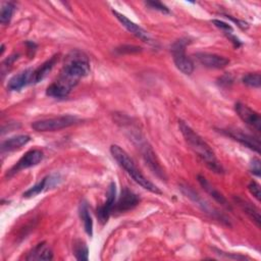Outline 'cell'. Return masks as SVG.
Segmentation results:
<instances>
[{"label":"cell","instance_id":"obj_1","mask_svg":"<svg viewBox=\"0 0 261 261\" xmlns=\"http://www.w3.org/2000/svg\"><path fill=\"white\" fill-rule=\"evenodd\" d=\"M179 130L182 134L186 142L189 144L191 149L201 158L203 162L216 173H222L223 168L218 162L213 150L210 146L185 121L180 120L178 123Z\"/></svg>","mask_w":261,"mask_h":261},{"label":"cell","instance_id":"obj_2","mask_svg":"<svg viewBox=\"0 0 261 261\" xmlns=\"http://www.w3.org/2000/svg\"><path fill=\"white\" fill-rule=\"evenodd\" d=\"M90 70L88 56L85 53L75 50L67 55L58 80L72 89L82 77L90 73Z\"/></svg>","mask_w":261,"mask_h":261},{"label":"cell","instance_id":"obj_3","mask_svg":"<svg viewBox=\"0 0 261 261\" xmlns=\"http://www.w3.org/2000/svg\"><path fill=\"white\" fill-rule=\"evenodd\" d=\"M110 153L112 157L115 159V161L118 163V165L122 167L132 176V178L137 184H139L142 188L154 194L162 193L153 182H151L149 179H147L144 176V174L137 167L134 160L128 156V154L121 147H119L118 145H111Z\"/></svg>","mask_w":261,"mask_h":261},{"label":"cell","instance_id":"obj_4","mask_svg":"<svg viewBox=\"0 0 261 261\" xmlns=\"http://www.w3.org/2000/svg\"><path fill=\"white\" fill-rule=\"evenodd\" d=\"M79 118L74 115H61L53 118H46L34 121L32 127L37 132H55L66 128L79 122Z\"/></svg>","mask_w":261,"mask_h":261},{"label":"cell","instance_id":"obj_5","mask_svg":"<svg viewBox=\"0 0 261 261\" xmlns=\"http://www.w3.org/2000/svg\"><path fill=\"white\" fill-rule=\"evenodd\" d=\"M187 40L180 39L175 41L171 46L172 58L175 66L185 74H191L194 70V63L186 54Z\"/></svg>","mask_w":261,"mask_h":261},{"label":"cell","instance_id":"obj_6","mask_svg":"<svg viewBox=\"0 0 261 261\" xmlns=\"http://www.w3.org/2000/svg\"><path fill=\"white\" fill-rule=\"evenodd\" d=\"M44 157V154L41 150L38 149H33L28 151L17 162L14 166H12L9 170H7V174L6 176L10 177L12 175H14L15 173H17L18 171L22 170V169H27L30 167H33L37 164H39L42 159Z\"/></svg>","mask_w":261,"mask_h":261},{"label":"cell","instance_id":"obj_7","mask_svg":"<svg viewBox=\"0 0 261 261\" xmlns=\"http://www.w3.org/2000/svg\"><path fill=\"white\" fill-rule=\"evenodd\" d=\"M221 132L226 136L230 137L231 139L240 142L244 146L248 147L249 149L257 153H260V140L258 136L244 133L242 129H238V128H227V129H222Z\"/></svg>","mask_w":261,"mask_h":261},{"label":"cell","instance_id":"obj_8","mask_svg":"<svg viewBox=\"0 0 261 261\" xmlns=\"http://www.w3.org/2000/svg\"><path fill=\"white\" fill-rule=\"evenodd\" d=\"M234 110L239 117L249 126L254 128L257 133H260L261 129V117L258 112L251 109L249 106L238 102L234 105Z\"/></svg>","mask_w":261,"mask_h":261},{"label":"cell","instance_id":"obj_9","mask_svg":"<svg viewBox=\"0 0 261 261\" xmlns=\"http://www.w3.org/2000/svg\"><path fill=\"white\" fill-rule=\"evenodd\" d=\"M115 200H116V186L114 181H111L108 191H107V199L105 203L97 208L96 214L101 223H106L113 208L115 205Z\"/></svg>","mask_w":261,"mask_h":261},{"label":"cell","instance_id":"obj_10","mask_svg":"<svg viewBox=\"0 0 261 261\" xmlns=\"http://www.w3.org/2000/svg\"><path fill=\"white\" fill-rule=\"evenodd\" d=\"M60 181H61L60 174L59 173H52L50 175L45 176L38 184H36L32 188H30L28 191H25L22 196L24 198L35 197V196L39 195L40 193H42V192H44V191H46L48 189H51V188L57 186Z\"/></svg>","mask_w":261,"mask_h":261},{"label":"cell","instance_id":"obj_11","mask_svg":"<svg viewBox=\"0 0 261 261\" xmlns=\"http://www.w3.org/2000/svg\"><path fill=\"white\" fill-rule=\"evenodd\" d=\"M112 13H113V15L117 18V20H118L129 33H132L134 36H136V37L139 38L140 40H142V41H144V42L150 43V41H151L150 36H149V34H148L143 28H141L139 24L135 23L134 21H132L130 19H128L125 15L119 13V12L116 11V10H112Z\"/></svg>","mask_w":261,"mask_h":261},{"label":"cell","instance_id":"obj_12","mask_svg":"<svg viewBox=\"0 0 261 261\" xmlns=\"http://www.w3.org/2000/svg\"><path fill=\"white\" fill-rule=\"evenodd\" d=\"M196 57L202 65L208 68H213V69L223 68L229 63V59L214 53L199 52L196 54Z\"/></svg>","mask_w":261,"mask_h":261},{"label":"cell","instance_id":"obj_13","mask_svg":"<svg viewBox=\"0 0 261 261\" xmlns=\"http://www.w3.org/2000/svg\"><path fill=\"white\" fill-rule=\"evenodd\" d=\"M139 203H140V197L136 195L134 192L129 191L127 188H123L119 196V199L115 203L113 209L116 212H125L136 207Z\"/></svg>","mask_w":261,"mask_h":261},{"label":"cell","instance_id":"obj_14","mask_svg":"<svg viewBox=\"0 0 261 261\" xmlns=\"http://www.w3.org/2000/svg\"><path fill=\"white\" fill-rule=\"evenodd\" d=\"M33 69H25L13 75L7 84V88L11 91H19L29 84H33Z\"/></svg>","mask_w":261,"mask_h":261},{"label":"cell","instance_id":"obj_15","mask_svg":"<svg viewBox=\"0 0 261 261\" xmlns=\"http://www.w3.org/2000/svg\"><path fill=\"white\" fill-rule=\"evenodd\" d=\"M141 148H142V153H143V156L146 160V163L148 164V166L151 168V170L159 177L161 178H165V175H164V171L163 169L161 168L160 164L158 163L157 159H156V156L153 152V150L151 149L150 146L147 145V143H143V144H140Z\"/></svg>","mask_w":261,"mask_h":261},{"label":"cell","instance_id":"obj_16","mask_svg":"<svg viewBox=\"0 0 261 261\" xmlns=\"http://www.w3.org/2000/svg\"><path fill=\"white\" fill-rule=\"evenodd\" d=\"M53 258V252L46 242L37 244L28 254L25 259L28 261L36 260H51Z\"/></svg>","mask_w":261,"mask_h":261},{"label":"cell","instance_id":"obj_17","mask_svg":"<svg viewBox=\"0 0 261 261\" xmlns=\"http://www.w3.org/2000/svg\"><path fill=\"white\" fill-rule=\"evenodd\" d=\"M197 178H198V181H199V184L201 185V187H202L217 203L221 204L223 207H225V208H227V209H231V207H230L229 203L227 202V200L225 199V197H224L219 191H217V190L206 179V177H204V176L201 175V174H198Z\"/></svg>","mask_w":261,"mask_h":261},{"label":"cell","instance_id":"obj_18","mask_svg":"<svg viewBox=\"0 0 261 261\" xmlns=\"http://www.w3.org/2000/svg\"><path fill=\"white\" fill-rule=\"evenodd\" d=\"M31 141V137L28 135H17L3 141L1 144V152H12L20 149Z\"/></svg>","mask_w":261,"mask_h":261},{"label":"cell","instance_id":"obj_19","mask_svg":"<svg viewBox=\"0 0 261 261\" xmlns=\"http://www.w3.org/2000/svg\"><path fill=\"white\" fill-rule=\"evenodd\" d=\"M234 201L237 204L242 208L244 213H246L249 218L256 224L257 227H260V222H261V217H260V211L259 209L254 206L252 203L240 198V197H234Z\"/></svg>","mask_w":261,"mask_h":261},{"label":"cell","instance_id":"obj_20","mask_svg":"<svg viewBox=\"0 0 261 261\" xmlns=\"http://www.w3.org/2000/svg\"><path fill=\"white\" fill-rule=\"evenodd\" d=\"M71 91V88L62 83L61 81L57 80L48 86L46 90V95L55 99H64L66 98Z\"/></svg>","mask_w":261,"mask_h":261},{"label":"cell","instance_id":"obj_21","mask_svg":"<svg viewBox=\"0 0 261 261\" xmlns=\"http://www.w3.org/2000/svg\"><path fill=\"white\" fill-rule=\"evenodd\" d=\"M57 61H58V55H54L49 60L45 61L37 69H35L33 71V84H37L43 81L48 75V73L52 70V68L54 67Z\"/></svg>","mask_w":261,"mask_h":261},{"label":"cell","instance_id":"obj_22","mask_svg":"<svg viewBox=\"0 0 261 261\" xmlns=\"http://www.w3.org/2000/svg\"><path fill=\"white\" fill-rule=\"evenodd\" d=\"M79 213H80V217L83 221L85 231L90 237H92V234H93V220H92V217H91V214H90V211H89V207H88V204H87L86 201H83L80 204Z\"/></svg>","mask_w":261,"mask_h":261},{"label":"cell","instance_id":"obj_23","mask_svg":"<svg viewBox=\"0 0 261 261\" xmlns=\"http://www.w3.org/2000/svg\"><path fill=\"white\" fill-rule=\"evenodd\" d=\"M14 10H15V4L13 2H5L2 5L1 12H0V21L2 24L9 23Z\"/></svg>","mask_w":261,"mask_h":261},{"label":"cell","instance_id":"obj_24","mask_svg":"<svg viewBox=\"0 0 261 261\" xmlns=\"http://www.w3.org/2000/svg\"><path fill=\"white\" fill-rule=\"evenodd\" d=\"M73 254L76 260H88L89 250L83 241H75L73 244Z\"/></svg>","mask_w":261,"mask_h":261},{"label":"cell","instance_id":"obj_25","mask_svg":"<svg viewBox=\"0 0 261 261\" xmlns=\"http://www.w3.org/2000/svg\"><path fill=\"white\" fill-rule=\"evenodd\" d=\"M243 83L251 88H260V84H261V76L259 72H251L248 73L246 75L243 76L242 79Z\"/></svg>","mask_w":261,"mask_h":261},{"label":"cell","instance_id":"obj_26","mask_svg":"<svg viewBox=\"0 0 261 261\" xmlns=\"http://www.w3.org/2000/svg\"><path fill=\"white\" fill-rule=\"evenodd\" d=\"M146 5L149 6L150 8L154 9V10H158L160 12H163V13H169V9L166 5H164L163 3L159 2V1H147L146 2Z\"/></svg>","mask_w":261,"mask_h":261},{"label":"cell","instance_id":"obj_27","mask_svg":"<svg viewBox=\"0 0 261 261\" xmlns=\"http://www.w3.org/2000/svg\"><path fill=\"white\" fill-rule=\"evenodd\" d=\"M248 189L250 191V193L256 198V200L260 201L261 199V191H260V185L255 181V180H252L249 186H248Z\"/></svg>","mask_w":261,"mask_h":261},{"label":"cell","instance_id":"obj_28","mask_svg":"<svg viewBox=\"0 0 261 261\" xmlns=\"http://www.w3.org/2000/svg\"><path fill=\"white\" fill-rule=\"evenodd\" d=\"M261 162L259 160V158H253V160L251 161V164H250V170L253 174L257 175V176H260L261 174V166H260Z\"/></svg>","mask_w":261,"mask_h":261},{"label":"cell","instance_id":"obj_29","mask_svg":"<svg viewBox=\"0 0 261 261\" xmlns=\"http://www.w3.org/2000/svg\"><path fill=\"white\" fill-rule=\"evenodd\" d=\"M217 28H219L220 30H222L223 32H225V34H227L228 32L231 33L232 32V28L230 24L224 22V21H221V20H218V19H213L211 20Z\"/></svg>","mask_w":261,"mask_h":261},{"label":"cell","instance_id":"obj_30","mask_svg":"<svg viewBox=\"0 0 261 261\" xmlns=\"http://www.w3.org/2000/svg\"><path fill=\"white\" fill-rule=\"evenodd\" d=\"M216 254H219V255H222V256H224L225 258H229V259H240V260H242V259H247V257H245V256H242V255H238V254H227L226 252H221V251H218V250H216Z\"/></svg>","mask_w":261,"mask_h":261},{"label":"cell","instance_id":"obj_31","mask_svg":"<svg viewBox=\"0 0 261 261\" xmlns=\"http://www.w3.org/2000/svg\"><path fill=\"white\" fill-rule=\"evenodd\" d=\"M117 51L121 52V53H129V52H139L141 51V48L140 47H137V46H122L121 49L117 48Z\"/></svg>","mask_w":261,"mask_h":261},{"label":"cell","instance_id":"obj_32","mask_svg":"<svg viewBox=\"0 0 261 261\" xmlns=\"http://www.w3.org/2000/svg\"><path fill=\"white\" fill-rule=\"evenodd\" d=\"M227 18H230L232 21H234V22H237V24L242 29V30H246V29H248V23L246 22V21H244V20H240V19H236V18H233V17H231V16H229V15H225Z\"/></svg>","mask_w":261,"mask_h":261},{"label":"cell","instance_id":"obj_33","mask_svg":"<svg viewBox=\"0 0 261 261\" xmlns=\"http://www.w3.org/2000/svg\"><path fill=\"white\" fill-rule=\"evenodd\" d=\"M27 46H28V50L31 52V56H34V52L36 51V48H37V45L34 43V42H25Z\"/></svg>","mask_w":261,"mask_h":261},{"label":"cell","instance_id":"obj_34","mask_svg":"<svg viewBox=\"0 0 261 261\" xmlns=\"http://www.w3.org/2000/svg\"><path fill=\"white\" fill-rule=\"evenodd\" d=\"M3 52H4V45L2 44V45H1V55H2Z\"/></svg>","mask_w":261,"mask_h":261}]
</instances>
